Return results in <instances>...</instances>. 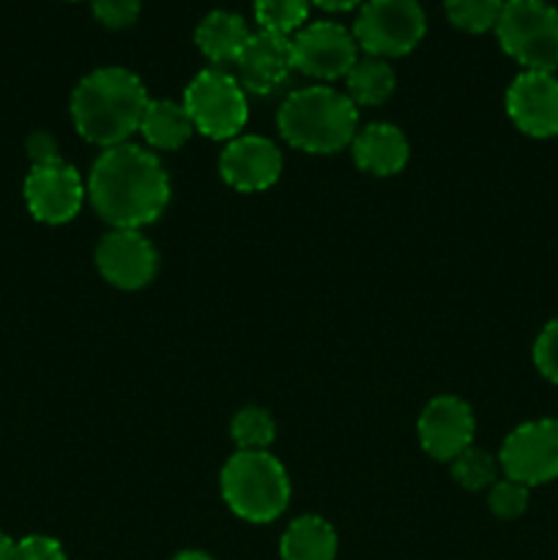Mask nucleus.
Instances as JSON below:
<instances>
[{
  "instance_id": "obj_17",
  "label": "nucleus",
  "mask_w": 558,
  "mask_h": 560,
  "mask_svg": "<svg viewBox=\"0 0 558 560\" xmlns=\"http://www.w3.org/2000/svg\"><path fill=\"white\" fill-rule=\"evenodd\" d=\"M249 36L252 31L246 27L244 16L233 14V11H211V14L202 16L195 31V42L200 52L217 66L235 63L239 55L244 52Z\"/></svg>"
},
{
  "instance_id": "obj_2",
  "label": "nucleus",
  "mask_w": 558,
  "mask_h": 560,
  "mask_svg": "<svg viewBox=\"0 0 558 560\" xmlns=\"http://www.w3.org/2000/svg\"><path fill=\"white\" fill-rule=\"evenodd\" d=\"M148 102L151 98L140 77L120 66H104L82 77L74 88L71 118L88 142L107 151L124 145L135 131H140Z\"/></svg>"
},
{
  "instance_id": "obj_7",
  "label": "nucleus",
  "mask_w": 558,
  "mask_h": 560,
  "mask_svg": "<svg viewBox=\"0 0 558 560\" xmlns=\"http://www.w3.org/2000/svg\"><path fill=\"white\" fill-rule=\"evenodd\" d=\"M427 20L419 0H367L353 25V38L372 58H403L425 38Z\"/></svg>"
},
{
  "instance_id": "obj_20",
  "label": "nucleus",
  "mask_w": 558,
  "mask_h": 560,
  "mask_svg": "<svg viewBox=\"0 0 558 560\" xmlns=\"http://www.w3.org/2000/svg\"><path fill=\"white\" fill-rule=\"evenodd\" d=\"M345 82H348V98L356 107H377L392 96L397 80H394V69L388 66V60L367 55V58L356 60Z\"/></svg>"
},
{
  "instance_id": "obj_12",
  "label": "nucleus",
  "mask_w": 558,
  "mask_h": 560,
  "mask_svg": "<svg viewBox=\"0 0 558 560\" xmlns=\"http://www.w3.org/2000/svg\"><path fill=\"white\" fill-rule=\"evenodd\" d=\"M507 113L523 135L547 140L558 135V77L523 71L507 91Z\"/></svg>"
},
{
  "instance_id": "obj_18",
  "label": "nucleus",
  "mask_w": 558,
  "mask_h": 560,
  "mask_svg": "<svg viewBox=\"0 0 558 560\" xmlns=\"http://www.w3.org/2000/svg\"><path fill=\"white\" fill-rule=\"evenodd\" d=\"M195 124L184 104H175L170 98H151L142 113L140 135L156 151H178L189 142Z\"/></svg>"
},
{
  "instance_id": "obj_5",
  "label": "nucleus",
  "mask_w": 558,
  "mask_h": 560,
  "mask_svg": "<svg viewBox=\"0 0 558 560\" xmlns=\"http://www.w3.org/2000/svg\"><path fill=\"white\" fill-rule=\"evenodd\" d=\"M498 44L525 71L558 69V9L547 0H503Z\"/></svg>"
},
{
  "instance_id": "obj_27",
  "label": "nucleus",
  "mask_w": 558,
  "mask_h": 560,
  "mask_svg": "<svg viewBox=\"0 0 558 560\" xmlns=\"http://www.w3.org/2000/svg\"><path fill=\"white\" fill-rule=\"evenodd\" d=\"M534 364L550 383L558 386V317L542 328L534 342Z\"/></svg>"
},
{
  "instance_id": "obj_30",
  "label": "nucleus",
  "mask_w": 558,
  "mask_h": 560,
  "mask_svg": "<svg viewBox=\"0 0 558 560\" xmlns=\"http://www.w3.org/2000/svg\"><path fill=\"white\" fill-rule=\"evenodd\" d=\"M312 3L321 5L323 11H332V14H337V11L356 9V5H359L361 0H312Z\"/></svg>"
},
{
  "instance_id": "obj_21",
  "label": "nucleus",
  "mask_w": 558,
  "mask_h": 560,
  "mask_svg": "<svg viewBox=\"0 0 558 560\" xmlns=\"http://www.w3.org/2000/svg\"><path fill=\"white\" fill-rule=\"evenodd\" d=\"M312 0H255V16L260 31L288 36L304 27Z\"/></svg>"
},
{
  "instance_id": "obj_24",
  "label": "nucleus",
  "mask_w": 558,
  "mask_h": 560,
  "mask_svg": "<svg viewBox=\"0 0 558 560\" xmlns=\"http://www.w3.org/2000/svg\"><path fill=\"white\" fill-rule=\"evenodd\" d=\"M452 476L460 487L476 492L485 490V487L496 485L498 476V463L492 454H487L485 448H465L460 457L452 459Z\"/></svg>"
},
{
  "instance_id": "obj_23",
  "label": "nucleus",
  "mask_w": 558,
  "mask_h": 560,
  "mask_svg": "<svg viewBox=\"0 0 558 560\" xmlns=\"http://www.w3.org/2000/svg\"><path fill=\"white\" fill-rule=\"evenodd\" d=\"M239 452H268L274 443V419L263 408H244L230 424Z\"/></svg>"
},
{
  "instance_id": "obj_14",
  "label": "nucleus",
  "mask_w": 558,
  "mask_h": 560,
  "mask_svg": "<svg viewBox=\"0 0 558 560\" xmlns=\"http://www.w3.org/2000/svg\"><path fill=\"white\" fill-rule=\"evenodd\" d=\"M293 69V44H290V38L257 31L252 33L244 52L235 60V71H239L235 80L241 82L246 93L268 96V93L279 91L288 82Z\"/></svg>"
},
{
  "instance_id": "obj_8",
  "label": "nucleus",
  "mask_w": 558,
  "mask_h": 560,
  "mask_svg": "<svg viewBox=\"0 0 558 560\" xmlns=\"http://www.w3.org/2000/svg\"><path fill=\"white\" fill-rule=\"evenodd\" d=\"M503 476L525 487H539L558 479V419L520 424L503 441L498 454Z\"/></svg>"
},
{
  "instance_id": "obj_3",
  "label": "nucleus",
  "mask_w": 558,
  "mask_h": 560,
  "mask_svg": "<svg viewBox=\"0 0 558 560\" xmlns=\"http://www.w3.org/2000/svg\"><path fill=\"white\" fill-rule=\"evenodd\" d=\"M284 140L306 153H337L359 131V107L328 85L293 91L277 113Z\"/></svg>"
},
{
  "instance_id": "obj_19",
  "label": "nucleus",
  "mask_w": 558,
  "mask_h": 560,
  "mask_svg": "<svg viewBox=\"0 0 558 560\" xmlns=\"http://www.w3.org/2000/svg\"><path fill=\"white\" fill-rule=\"evenodd\" d=\"M282 560H334L337 556V534L323 517L306 514L293 520L279 541Z\"/></svg>"
},
{
  "instance_id": "obj_15",
  "label": "nucleus",
  "mask_w": 558,
  "mask_h": 560,
  "mask_svg": "<svg viewBox=\"0 0 558 560\" xmlns=\"http://www.w3.org/2000/svg\"><path fill=\"white\" fill-rule=\"evenodd\" d=\"M224 184L239 191H263L274 186L282 173V153L271 140L257 135L235 137L219 156Z\"/></svg>"
},
{
  "instance_id": "obj_31",
  "label": "nucleus",
  "mask_w": 558,
  "mask_h": 560,
  "mask_svg": "<svg viewBox=\"0 0 558 560\" xmlns=\"http://www.w3.org/2000/svg\"><path fill=\"white\" fill-rule=\"evenodd\" d=\"M14 545L16 541H11L9 536L0 534V560H14Z\"/></svg>"
},
{
  "instance_id": "obj_32",
  "label": "nucleus",
  "mask_w": 558,
  "mask_h": 560,
  "mask_svg": "<svg viewBox=\"0 0 558 560\" xmlns=\"http://www.w3.org/2000/svg\"><path fill=\"white\" fill-rule=\"evenodd\" d=\"M173 560H213V558H211V556H206V552L186 550V552H181V556H175Z\"/></svg>"
},
{
  "instance_id": "obj_6",
  "label": "nucleus",
  "mask_w": 558,
  "mask_h": 560,
  "mask_svg": "<svg viewBox=\"0 0 558 560\" xmlns=\"http://www.w3.org/2000/svg\"><path fill=\"white\" fill-rule=\"evenodd\" d=\"M184 109L195 131L211 140H235L246 126L249 107L246 91L233 74L222 69H206L186 85Z\"/></svg>"
},
{
  "instance_id": "obj_4",
  "label": "nucleus",
  "mask_w": 558,
  "mask_h": 560,
  "mask_svg": "<svg viewBox=\"0 0 558 560\" xmlns=\"http://www.w3.org/2000/svg\"><path fill=\"white\" fill-rule=\"evenodd\" d=\"M222 498L235 517L271 523L288 509V474L268 452H239L222 468Z\"/></svg>"
},
{
  "instance_id": "obj_9",
  "label": "nucleus",
  "mask_w": 558,
  "mask_h": 560,
  "mask_svg": "<svg viewBox=\"0 0 558 560\" xmlns=\"http://www.w3.org/2000/svg\"><path fill=\"white\" fill-rule=\"evenodd\" d=\"M293 66L312 80H339L348 77L359 60V44L353 33L339 22H312L293 38Z\"/></svg>"
},
{
  "instance_id": "obj_29",
  "label": "nucleus",
  "mask_w": 558,
  "mask_h": 560,
  "mask_svg": "<svg viewBox=\"0 0 558 560\" xmlns=\"http://www.w3.org/2000/svg\"><path fill=\"white\" fill-rule=\"evenodd\" d=\"M27 153H31L33 164H44V162H53V159H60L55 153V142L49 140L47 135H33L31 142H27Z\"/></svg>"
},
{
  "instance_id": "obj_13",
  "label": "nucleus",
  "mask_w": 558,
  "mask_h": 560,
  "mask_svg": "<svg viewBox=\"0 0 558 560\" xmlns=\"http://www.w3.org/2000/svg\"><path fill=\"white\" fill-rule=\"evenodd\" d=\"M421 448L438 463H452L470 448L474 413L460 397H435L419 416Z\"/></svg>"
},
{
  "instance_id": "obj_16",
  "label": "nucleus",
  "mask_w": 558,
  "mask_h": 560,
  "mask_svg": "<svg viewBox=\"0 0 558 560\" xmlns=\"http://www.w3.org/2000/svg\"><path fill=\"white\" fill-rule=\"evenodd\" d=\"M410 145L392 124H370L353 137V162L372 175H397L408 164Z\"/></svg>"
},
{
  "instance_id": "obj_11",
  "label": "nucleus",
  "mask_w": 558,
  "mask_h": 560,
  "mask_svg": "<svg viewBox=\"0 0 558 560\" xmlns=\"http://www.w3.org/2000/svg\"><path fill=\"white\" fill-rule=\"evenodd\" d=\"M96 268L120 290H140L153 282L159 255L140 230H113L96 246Z\"/></svg>"
},
{
  "instance_id": "obj_25",
  "label": "nucleus",
  "mask_w": 558,
  "mask_h": 560,
  "mask_svg": "<svg viewBox=\"0 0 558 560\" xmlns=\"http://www.w3.org/2000/svg\"><path fill=\"white\" fill-rule=\"evenodd\" d=\"M528 490L531 487L520 485V481H512V479L496 481V485L490 487V498H487V503H490V512L501 520L520 517V514L528 509V501H531Z\"/></svg>"
},
{
  "instance_id": "obj_10",
  "label": "nucleus",
  "mask_w": 558,
  "mask_h": 560,
  "mask_svg": "<svg viewBox=\"0 0 558 560\" xmlns=\"http://www.w3.org/2000/svg\"><path fill=\"white\" fill-rule=\"evenodd\" d=\"M88 189L80 173L63 159L33 164L25 178V202L44 224H66L80 213Z\"/></svg>"
},
{
  "instance_id": "obj_22",
  "label": "nucleus",
  "mask_w": 558,
  "mask_h": 560,
  "mask_svg": "<svg viewBox=\"0 0 558 560\" xmlns=\"http://www.w3.org/2000/svg\"><path fill=\"white\" fill-rule=\"evenodd\" d=\"M503 0H446V16L465 33L496 31L501 20Z\"/></svg>"
},
{
  "instance_id": "obj_1",
  "label": "nucleus",
  "mask_w": 558,
  "mask_h": 560,
  "mask_svg": "<svg viewBox=\"0 0 558 560\" xmlns=\"http://www.w3.org/2000/svg\"><path fill=\"white\" fill-rule=\"evenodd\" d=\"M93 211L115 230H140L156 222L170 202V178L156 153L140 145L107 148L88 178Z\"/></svg>"
},
{
  "instance_id": "obj_28",
  "label": "nucleus",
  "mask_w": 558,
  "mask_h": 560,
  "mask_svg": "<svg viewBox=\"0 0 558 560\" xmlns=\"http://www.w3.org/2000/svg\"><path fill=\"white\" fill-rule=\"evenodd\" d=\"M14 560H66L63 547L49 536H25L14 545Z\"/></svg>"
},
{
  "instance_id": "obj_26",
  "label": "nucleus",
  "mask_w": 558,
  "mask_h": 560,
  "mask_svg": "<svg viewBox=\"0 0 558 560\" xmlns=\"http://www.w3.org/2000/svg\"><path fill=\"white\" fill-rule=\"evenodd\" d=\"M91 3H93V16H96L104 27H109V31H124V27H131L142 9L140 0H91Z\"/></svg>"
}]
</instances>
